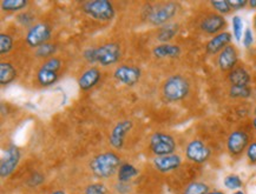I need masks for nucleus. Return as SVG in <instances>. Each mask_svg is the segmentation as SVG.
<instances>
[{"mask_svg":"<svg viewBox=\"0 0 256 194\" xmlns=\"http://www.w3.org/2000/svg\"><path fill=\"white\" fill-rule=\"evenodd\" d=\"M84 59L91 64L98 62L103 66L114 65L120 59V46L116 42H109L100 47H88L84 51Z\"/></svg>","mask_w":256,"mask_h":194,"instance_id":"nucleus-1","label":"nucleus"},{"mask_svg":"<svg viewBox=\"0 0 256 194\" xmlns=\"http://www.w3.org/2000/svg\"><path fill=\"white\" fill-rule=\"evenodd\" d=\"M120 167V158L114 152H104L98 154L91 160L90 170L94 177L108 179L118 172Z\"/></svg>","mask_w":256,"mask_h":194,"instance_id":"nucleus-2","label":"nucleus"},{"mask_svg":"<svg viewBox=\"0 0 256 194\" xmlns=\"http://www.w3.org/2000/svg\"><path fill=\"white\" fill-rule=\"evenodd\" d=\"M190 85L188 80L180 74L169 77L163 85V95L170 103L183 100L189 94Z\"/></svg>","mask_w":256,"mask_h":194,"instance_id":"nucleus-3","label":"nucleus"},{"mask_svg":"<svg viewBox=\"0 0 256 194\" xmlns=\"http://www.w3.org/2000/svg\"><path fill=\"white\" fill-rule=\"evenodd\" d=\"M178 11V5L176 2H164L154 7H150L148 13V20L154 26H164L175 17Z\"/></svg>","mask_w":256,"mask_h":194,"instance_id":"nucleus-4","label":"nucleus"},{"mask_svg":"<svg viewBox=\"0 0 256 194\" xmlns=\"http://www.w3.org/2000/svg\"><path fill=\"white\" fill-rule=\"evenodd\" d=\"M83 11L100 21H109L114 17V7L108 0H91L83 4Z\"/></svg>","mask_w":256,"mask_h":194,"instance_id":"nucleus-5","label":"nucleus"},{"mask_svg":"<svg viewBox=\"0 0 256 194\" xmlns=\"http://www.w3.org/2000/svg\"><path fill=\"white\" fill-rule=\"evenodd\" d=\"M150 150L156 157L174 154L176 150V141L172 136L163 132L154 133L150 138Z\"/></svg>","mask_w":256,"mask_h":194,"instance_id":"nucleus-6","label":"nucleus"},{"mask_svg":"<svg viewBox=\"0 0 256 194\" xmlns=\"http://www.w3.org/2000/svg\"><path fill=\"white\" fill-rule=\"evenodd\" d=\"M60 59L56 57L48 59V60L42 65V67L39 68L37 73L38 83L40 84L42 86H50V85H54L58 79V71L60 70Z\"/></svg>","mask_w":256,"mask_h":194,"instance_id":"nucleus-7","label":"nucleus"},{"mask_svg":"<svg viewBox=\"0 0 256 194\" xmlns=\"http://www.w3.org/2000/svg\"><path fill=\"white\" fill-rule=\"evenodd\" d=\"M19 161H20V151L16 145H10L0 161V176L2 179L10 177L14 172Z\"/></svg>","mask_w":256,"mask_h":194,"instance_id":"nucleus-8","label":"nucleus"},{"mask_svg":"<svg viewBox=\"0 0 256 194\" xmlns=\"http://www.w3.org/2000/svg\"><path fill=\"white\" fill-rule=\"evenodd\" d=\"M52 29L50 26L45 22H39L32 26L26 34V42L31 47H39V46L46 44L48 39L51 38Z\"/></svg>","mask_w":256,"mask_h":194,"instance_id":"nucleus-9","label":"nucleus"},{"mask_svg":"<svg viewBox=\"0 0 256 194\" xmlns=\"http://www.w3.org/2000/svg\"><path fill=\"white\" fill-rule=\"evenodd\" d=\"M142 71L132 65H120L114 70V77L126 86H134L140 81Z\"/></svg>","mask_w":256,"mask_h":194,"instance_id":"nucleus-10","label":"nucleus"},{"mask_svg":"<svg viewBox=\"0 0 256 194\" xmlns=\"http://www.w3.org/2000/svg\"><path fill=\"white\" fill-rule=\"evenodd\" d=\"M186 156L188 160L195 164H203L209 159L210 150L203 141L195 139L190 141L186 149Z\"/></svg>","mask_w":256,"mask_h":194,"instance_id":"nucleus-11","label":"nucleus"},{"mask_svg":"<svg viewBox=\"0 0 256 194\" xmlns=\"http://www.w3.org/2000/svg\"><path fill=\"white\" fill-rule=\"evenodd\" d=\"M132 121L130 120H122L116 124V126L111 131L109 137V143L114 149L120 150L124 146V140H126V134L130 132L132 128Z\"/></svg>","mask_w":256,"mask_h":194,"instance_id":"nucleus-12","label":"nucleus"},{"mask_svg":"<svg viewBox=\"0 0 256 194\" xmlns=\"http://www.w3.org/2000/svg\"><path fill=\"white\" fill-rule=\"evenodd\" d=\"M249 146V137L244 131H234L227 140L228 151L232 156H240Z\"/></svg>","mask_w":256,"mask_h":194,"instance_id":"nucleus-13","label":"nucleus"},{"mask_svg":"<svg viewBox=\"0 0 256 194\" xmlns=\"http://www.w3.org/2000/svg\"><path fill=\"white\" fill-rule=\"evenodd\" d=\"M182 165V158L177 154H169L164 157H156L154 159V166L160 173L172 172Z\"/></svg>","mask_w":256,"mask_h":194,"instance_id":"nucleus-14","label":"nucleus"},{"mask_svg":"<svg viewBox=\"0 0 256 194\" xmlns=\"http://www.w3.org/2000/svg\"><path fill=\"white\" fill-rule=\"evenodd\" d=\"M238 61V54L232 45H229L222 52H220L218 58V67L222 71H232Z\"/></svg>","mask_w":256,"mask_h":194,"instance_id":"nucleus-15","label":"nucleus"},{"mask_svg":"<svg viewBox=\"0 0 256 194\" xmlns=\"http://www.w3.org/2000/svg\"><path fill=\"white\" fill-rule=\"evenodd\" d=\"M230 41H232V34L227 31L221 32V33L214 35V37L206 42V53L208 54L220 53V52H222L226 47H227V46L230 45Z\"/></svg>","mask_w":256,"mask_h":194,"instance_id":"nucleus-16","label":"nucleus"},{"mask_svg":"<svg viewBox=\"0 0 256 194\" xmlns=\"http://www.w3.org/2000/svg\"><path fill=\"white\" fill-rule=\"evenodd\" d=\"M227 25L226 19L221 14H210L206 17L201 22L202 31H204L208 34H218Z\"/></svg>","mask_w":256,"mask_h":194,"instance_id":"nucleus-17","label":"nucleus"},{"mask_svg":"<svg viewBox=\"0 0 256 194\" xmlns=\"http://www.w3.org/2000/svg\"><path fill=\"white\" fill-rule=\"evenodd\" d=\"M102 73L97 67H91L84 72L80 75V80H78V85L83 91H88L94 88L100 80Z\"/></svg>","mask_w":256,"mask_h":194,"instance_id":"nucleus-18","label":"nucleus"},{"mask_svg":"<svg viewBox=\"0 0 256 194\" xmlns=\"http://www.w3.org/2000/svg\"><path fill=\"white\" fill-rule=\"evenodd\" d=\"M229 81L234 86H249L250 84V74L244 67H235L234 70L229 72Z\"/></svg>","mask_w":256,"mask_h":194,"instance_id":"nucleus-19","label":"nucleus"},{"mask_svg":"<svg viewBox=\"0 0 256 194\" xmlns=\"http://www.w3.org/2000/svg\"><path fill=\"white\" fill-rule=\"evenodd\" d=\"M180 47L178 45H172V44H160L157 45L154 48L152 53L156 58L164 59V58H176L180 54Z\"/></svg>","mask_w":256,"mask_h":194,"instance_id":"nucleus-20","label":"nucleus"},{"mask_svg":"<svg viewBox=\"0 0 256 194\" xmlns=\"http://www.w3.org/2000/svg\"><path fill=\"white\" fill-rule=\"evenodd\" d=\"M178 32V24L175 22H169V24L162 26L160 28L158 33H157V39L162 42V44H168V41L174 39V37Z\"/></svg>","mask_w":256,"mask_h":194,"instance_id":"nucleus-21","label":"nucleus"},{"mask_svg":"<svg viewBox=\"0 0 256 194\" xmlns=\"http://www.w3.org/2000/svg\"><path fill=\"white\" fill-rule=\"evenodd\" d=\"M16 77H17V71L12 64H10V62L0 64V84L4 85V86L11 84Z\"/></svg>","mask_w":256,"mask_h":194,"instance_id":"nucleus-22","label":"nucleus"},{"mask_svg":"<svg viewBox=\"0 0 256 194\" xmlns=\"http://www.w3.org/2000/svg\"><path fill=\"white\" fill-rule=\"evenodd\" d=\"M137 176H138V170L134 165H131V164H122L117 172L118 183L129 184L130 180H132Z\"/></svg>","mask_w":256,"mask_h":194,"instance_id":"nucleus-23","label":"nucleus"},{"mask_svg":"<svg viewBox=\"0 0 256 194\" xmlns=\"http://www.w3.org/2000/svg\"><path fill=\"white\" fill-rule=\"evenodd\" d=\"M28 6L26 0H4L2 2V8L5 12H18Z\"/></svg>","mask_w":256,"mask_h":194,"instance_id":"nucleus-24","label":"nucleus"},{"mask_svg":"<svg viewBox=\"0 0 256 194\" xmlns=\"http://www.w3.org/2000/svg\"><path fill=\"white\" fill-rule=\"evenodd\" d=\"M252 91L250 86H234L232 85L229 88V95L234 99H247L252 95Z\"/></svg>","mask_w":256,"mask_h":194,"instance_id":"nucleus-25","label":"nucleus"},{"mask_svg":"<svg viewBox=\"0 0 256 194\" xmlns=\"http://www.w3.org/2000/svg\"><path fill=\"white\" fill-rule=\"evenodd\" d=\"M209 191V186L202 182H194L186 187L183 194H206Z\"/></svg>","mask_w":256,"mask_h":194,"instance_id":"nucleus-26","label":"nucleus"},{"mask_svg":"<svg viewBox=\"0 0 256 194\" xmlns=\"http://www.w3.org/2000/svg\"><path fill=\"white\" fill-rule=\"evenodd\" d=\"M57 50V47H56V45L54 44H46L39 46V47L36 50V55H37L38 58H52L51 55H54V53Z\"/></svg>","mask_w":256,"mask_h":194,"instance_id":"nucleus-27","label":"nucleus"},{"mask_svg":"<svg viewBox=\"0 0 256 194\" xmlns=\"http://www.w3.org/2000/svg\"><path fill=\"white\" fill-rule=\"evenodd\" d=\"M224 186L227 187L228 190H232V191H238V189H241L244 186V182L236 174H230V176L224 178Z\"/></svg>","mask_w":256,"mask_h":194,"instance_id":"nucleus-28","label":"nucleus"},{"mask_svg":"<svg viewBox=\"0 0 256 194\" xmlns=\"http://www.w3.org/2000/svg\"><path fill=\"white\" fill-rule=\"evenodd\" d=\"M13 47V38L10 34H0V53L8 54Z\"/></svg>","mask_w":256,"mask_h":194,"instance_id":"nucleus-29","label":"nucleus"},{"mask_svg":"<svg viewBox=\"0 0 256 194\" xmlns=\"http://www.w3.org/2000/svg\"><path fill=\"white\" fill-rule=\"evenodd\" d=\"M232 33H234V37L238 41L241 40L242 33H244V22H242V19L238 17V15H235L232 17Z\"/></svg>","mask_w":256,"mask_h":194,"instance_id":"nucleus-30","label":"nucleus"},{"mask_svg":"<svg viewBox=\"0 0 256 194\" xmlns=\"http://www.w3.org/2000/svg\"><path fill=\"white\" fill-rule=\"evenodd\" d=\"M84 194H106V187L100 183L91 184L85 189Z\"/></svg>","mask_w":256,"mask_h":194,"instance_id":"nucleus-31","label":"nucleus"},{"mask_svg":"<svg viewBox=\"0 0 256 194\" xmlns=\"http://www.w3.org/2000/svg\"><path fill=\"white\" fill-rule=\"evenodd\" d=\"M210 5H212L221 15L228 14V13L232 11V7L228 1H210Z\"/></svg>","mask_w":256,"mask_h":194,"instance_id":"nucleus-32","label":"nucleus"},{"mask_svg":"<svg viewBox=\"0 0 256 194\" xmlns=\"http://www.w3.org/2000/svg\"><path fill=\"white\" fill-rule=\"evenodd\" d=\"M44 182H45V177L42 176V173L36 172L28 179V187H38L39 185H42Z\"/></svg>","mask_w":256,"mask_h":194,"instance_id":"nucleus-33","label":"nucleus"},{"mask_svg":"<svg viewBox=\"0 0 256 194\" xmlns=\"http://www.w3.org/2000/svg\"><path fill=\"white\" fill-rule=\"evenodd\" d=\"M34 17L28 12H22L17 17V21L19 24H22V26H28L34 22Z\"/></svg>","mask_w":256,"mask_h":194,"instance_id":"nucleus-34","label":"nucleus"},{"mask_svg":"<svg viewBox=\"0 0 256 194\" xmlns=\"http://www.w3.org/2000/svg\"><path fill=\"white\" fill-rule=\"evenodd\" d=\"M252 42H254V35H252V29L250 28H247L244 31V47L249 48L252 45Z\"/></svg>","mask_w":256,"mask_h":194,"instance_id":"nucleus-35","label":"nucleus"},{"mask_svg":"<svg viewBox=\"0 0 256 194\" xmlns=\"http://www.w3.org/2000/svg\"><path fill=\"white\" fill-rule=\"evenodd\" d=\"M232 9H241L249 4L247 0H228Z\"/></svg>","mask_w":256,"mask_h":194,"instance_id":"nucleus-36","label":"nucleus"},{"mask_svg":"<svg viewBox=\"0 0 256 194\" xmlns=\"http://www.w3.org/2000/svg\"><path fill=\"white\" fill-rule=\"evenodd\" d=\"M247 157H248V159L252 161V163L256 164V141L249 144V146L247 149Z\"/></svg>","mask_w":256,"mask_h":194,"instance_id":"nucleus-37","label":"nucleus"},{"mask_svg":"<svg viewBox=\"0 0 256 194\" xmlns=\"http://www.w3.org/2000/svg\"><path fill=\"white\" fill-rule=\"evenodd\" d=\"M114 189H116L118 193L126 194L130 191V186H129V184H126V183H118L117 185L114 186Z\"/></svg>","mask_w":256,"mask_h":194,"instance_id":"nucleus-38","label":"nucleus"},{"mask_svg":"<svg viewBox=\"0 0 256 194\" xmlns=\"http://www.w3.org/2000/svg\"><path fill=\"white\" fill-rule=\"evenodd\" d=\"M248 5L250 6V7H252V8H256V0H250Z\"/></svg>","mask_w":256,"mask_h":194,"instance_id":"nucleus-39","label":"nucleus"},{"mask_svg":"<svg viewBox=\"0 0 256 194\" xmlns=\"http://www.w3.org/2000/svg\"><path fill=\"white\" fill-rule=\"evenodd\" d=\"M206 194H224L221 191H212V192H208Z\"/></svg>","mask_w":256,"mask_h":194,"instance_id":"nucleus-40","label":"nucleus"},{"mask_svg":"<svg viewBox=\"0 0 256 194\" xmlns=\"http://www.w3.org/2000/svg\"><path fill=\"white\" fill-rule=\"evenodd\" d=\"M50 194H65V192H64V191L58 190V191H54V192H52V193H50Z\"/></svg>","mask_w":256,"mask_h":194,"instance_id":"nucleus-41","label":"nucleus"},{"mask_svg":"<svg viewBox=\"0 0 256 194\" xmlns=\"http://www.w3.org/2000/svg\"><path fill=\"white\" fill-rule=\"evenodd\" d=\"M232 194H246L244 192V191H235V192L234 193H232Z\"/></svg>","mask_w":256,"mask_h":194,"instance_id":"nucleus-42","label":"nucleus"},{"mask_svg":"<svg viewBox=\"0 0 256 194\" xmlns=\"http://www.w3.org/2000/svg\"><path fill=\"white\" fill-rule=\"evenodd\" d=\"M252 126H254V128L256 130V117L254 118V120H252Z\"/></svg>","mask_w":256,"mask_h":194,"instance_id":"nucleus-43","label":"nucleus"},{"mask_svg":"<svg viewBox=\"0 0 256 194\" xmlns=\"http://www.w3.org/2000/svg\"><path fill=\"white\" fill-rule=\"evenodd\" d=\"M254 25H255V27H256V17H255V19H254Z\"/></svg>","mask_w":256,"mask_h":194,"instance_id":"nucleus-44","label":"nucleus"},{"mask_svg":"<svg viewBox=\"0 0 256 194\" xmlns=\"http://www.w3.org/2000/svg\"><path fill=\"white\" fill-rule=\"evenodd\" d=\"M255 114H256V107H255Z\"/></svg>","mask_w":256,"mask_h":194,"instance_id":"nucleus-45","label":"nucleus"}]
</instances>
